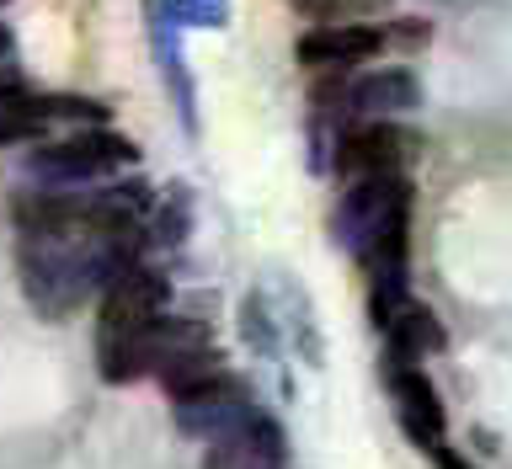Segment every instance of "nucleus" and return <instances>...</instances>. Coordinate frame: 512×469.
<instances>
[{
  "instance_id": "1",
  "label": "nucleus",
  "mask_w": 512,
  "mask_h": 469,
  "mask_svg": "<svg viewBox=\"0 0 512 469\" xmlns=\"http://www.w3.org/2000/svg\"><path fill=\"white\" fill-rule=\"evenodd\" d=\"M134 160H139L134 144L102 123V128H80V134H70V139L38 144L32 160H27V171L48 187H80V182H102V176L134 166Z\"/></svg>"
},
{
  "instance_id": "2",
  "label": "nucleus",
  "mask_w": 512,
  "mask_h": 469,
  "mask_svg": "<svg viewBox=\"0 0 512 469\" xmlns=\"http://www.w3.org/2000/svg\"><path fill=\"white\" fill-rule=\"evenodd\" d=\"M406 214H411V182L406 176L400 171L395 176H363V182H352L342 208H336L331 230H336V240H342L352 256H363L379 235L400 230Z\"/></svg>"
},
{
  "instance_id": "3",
  "label": "nucleus",
  "mask_w": 512,
  "mask_h": 469,
  "mask_svg": "<svg viewBox=\"0 0 512 469\" xmlns=\"http://www.w3.org/2000/svg\"><path fill=\"white\" fill-rule=\"evenodd\" d=\"M166 299H171L166 278H160V272H150L144 262H134L118 283L102 288L96 347H123V342H134V336H144L160 315H166Z\"/></svg>"
},
{
  "instance_id": "4",
  "label": "nucleus",
  "mask_w": 512,
  "mask_h": 469,
  "mask_svg": "<svg viewBox=\"0 0 512 469\" xmlns=\"http://www.w3.org/2000/svg\"><path fill=\"white\" fill-rule=\"evenodd\" d=\"M411 155H416V134L400 123H358L336 144V166L352 182H363V176H395Z\"/></svg>"
},
{
  "instance_id": "5",
  "label": "nucleus",
  "mask_w": 512,
  "mask_h": 469,
  "mask_svg": "<svg viewBox=\"0 0 512 469\" xmlns=\"http://www.w3.org/2000/svg\"><path fill=\"white\" fill-rule=\"evenodd\" d=\"M379 48H390V32L374 22H320L294 43V54L304 70H358Z\"/></svg>"
},
{
  "instance_id": "6",
  "label": "nucleus",
  "mask_w": 512,
  "mask_h": 469,
  "mask_svg": "<svg viewBox=\"0 0 512 469\" xmlns=\"http://www.w3.org/2000/svg\"><path fill=\"white\" fill-rule=\"evenodd\" d=\"M390 390H395V406H400L406 432L422 448H438L443 443V400H438V390H432V379L422 374V368H411L406 358H395L390 363Z\"/></svg>"
},
{
  "instance_id": "7",
  "label": "nucleus",
  "mask_w": 512,
  "mask_h": 469,
  "mask_svg": "<svg viewBox=\"0 0 512 469\" xmlns=\"http://www.w3.org/2000/svg\"><path fill=\"white\" fill-rule=\"evenodd\" d=\"M422 107V80L411 70H368L347 86V112L358 118H395V112H416Z\"/></svg>"
},
{
  "instance_id": "8",
  "label": "nucleus",
  "mask_w": 512,
  "mask_h": 469,
  "mask_svg": "<svg viewBox=\"0 0 512 469\" xmlns=\"http://www.w3.org/2000/svg\"><path fill=\"white\" fill-rule=\"evenodd\" d=\"M246 416H251L246 411V390H240L235 379H224L208 395L182 400V406H176V427H182L187 438H230V432L246 427Z\"/></svg>"
},
{
  "instance_id": "9",
  "label": "nucleus",
  "mask_w": 512,
  "mask_h": 469,
  "mask_svg": "<svg viewBox=\"0 0 512 469\" xmlns=\"http://www.w3.org/2000/svg\"><path fill=\"white\" fill-rule=\"evenodd\" d=\"M230 374H224L219 352L214 347H198V352H182V358H171L166 368H160V384H166V395L182 406V400H198L208 395L214 384H224Z\"/></svg>"
},
{
  "instance_id": "10",
  "label": "nucleus",
  "mask_w": 512,
  "mask_h": 469,
  "mask_svg": "<svg viewBox=\"0 0 512 469\" xmlns=\"http://www.w3.org/2000/svg\"><path fill=\"white\" fill-rule=\"evenodd\" d=\"M43 96L16 86V80H0V144H16V139H32L43 134Z\"/></svg>"
},
{
  "instance_id": "11",
  "label": "nucleus",
  "mask_w": 512,
  "mask_h": 469,
  "mask_svg": "<svg viewBox=\"0 0 512 469\" xmlns=\"http://www.w3.org/2000/svg\"><path fill=\"white\" fill-rule=\"evenodd\" d=\"M390 347H395V358H427V352H443L448 347V336H443V320L422 310V304H411L406 315L390 326Z\"/></svg>"
},
{
  "instance_id": "12",
  "label": "nucleus",
  "mask_w": 512,
  "mask_h": 469,
  "mask_svg": "<svg viewBox=\"0 0 512 469\" xmlns=\"http://www.w3.org/2000/svg\"><path fill=\"white\" fill-rule=\"evenodd\" d=\"M43 123H80V128H102L107 107L91 96H43Z\"/></svg>"
},
{
  "instance_id": "13",
  "label": "nucleus",
  "mask_w": 512,
  "mask_h": 469,
  "mask_svg": "<svg viewBox=\"0 0 512 469\" xmlns=\"http://www.w3.org/2000/svg\"><path fill=\"white\" fill-rule=\"evenodd\" d=\"M166 22H182V27H219L230 16V0H160Z\"/></svg>"
},
{
  "instance_id": "14",
  "label": "nucleus",
  "mask_w": 512,
  "mask_h": 469,
  "mask_svg": "<svg viewBox=\"0 0 512 469\" xmlns=\"http://www.w3.org/2000/svg\"><path fill=\"white\" fill-rule=\"evenodd\" d=\"M304 16H336V11H358L363 0H294Z\"/></svg>"
},
{
  "instance_id": "15",
  "label": "nucleus",
  "mask_w": 512,
  "mask_h": 469,
  "mask_svg": "<svg viewBox=\"0 0 512 469\" xmlns=\"http://www.w3.org/2000/svg\"><path fill=\"white\" fill-rule=\"evenodd\" d=\"M438 469H470L464 459H454V454H438Z\"/></svg>"
},
{
  "instance_id": "16",
  "label": "nucleus",
  "mask_w": 512,
  "mask_h": 469,
  "mask_svg": "<svg viewBox=\"0 0 512 469\" xmlns=\"http://www.w3.org/2000/svg\"><path fill=\"white\" fill-rule=\"evenodd\" d=\"M6 48H11V32H6V27H0V54H6Z\"/></svg>"
}]
</instances>
